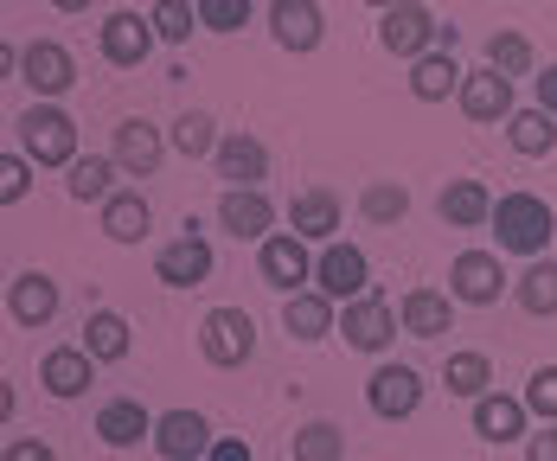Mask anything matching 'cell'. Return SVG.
Returning <instances> with one entry per match:
<instances>
[{"label":"cell","mask_w":557,"mask_h":461,"mask_svg":"<svg viewBox=\"0 0 557 461\" xmlns=\"http://www.w3.org/2000/svg\"><path fill=\"white\" fill-rule=\"evenodd\" d=\"M552 230H557L552 199H539V192H500L494 199V237H500V250L539 263L552 250Z\"/></svg>","instance_id":"1"},{"label":"cell","mask_w":557,"mask_h":461,"mask_svg":"<svg viewBox=\"0 0 557 461\" xmlns=\"http://www.w3.org/2000/svg\"><path fill=\"white\" fill-rule=\"evenodd\" d=\"M13 135H20V154L33 161V167H77L84 154H77V122L58 110V103H33V110L13 122Z\"/></svg>","instance_id":"2"},{"label":"cell","mask_w":557,"mask_h":461,"mask_svg":"<svg viewBox=\"0 0 557 461\" xmlns=\"http://www.w3.org/2000/svg\"><path fill=\"white\" fill-rule=\"evenodd\" d=\"M199 352H206V365H219V372L250 365V352H257V321H250L244 308H212V314L199 321Z\"/></svg>","instance_id":"3"},{"label":"cell","mask_w":557,"mask_h":461,"mask_svg":"<svg viewBox=\"0 0 557 461\" xmlns=\"http://www.w3.org/2000/svg\"><path fill=\"white\" fill-rule=\"evenodd\" d=\"M436 39H443V26H436V13L423 7V0H397L391 13H379V46L391 58H430L436 52Z\"/></svg>","instance_id":"4"},{"label":"cell","mask_w":557,"mask_h":461,"mask_svg":"<svg viewBox=\"0 0 557 461\" xmlns=\"http://www.w3.org/2000/svg\"><path fill=\"white\" fill-rule=\"evenodd\" d=\"M314 288L327 295V301H359V295H372V263H366V250L359 244H321V257H314Z\"/></svg>","instance_id":"5"},{"label":"cell","mask_w":557,"mask_h":461,"mask_svg":"<svg viewBox=\"0 0 557 461\" xmlns=\"http://www.w3.org/2000/svg\"><path fill=\"white\" fill-rule=\"evenodd\" d=\"M397 327H404V321H397V308H391L379 288L339 308V334H346V346H352V352H385V346L397 340Z\"/></svg>","instance_id":"6"},{"label":"cell","mask_w":557,"mask_h":461,"mask_svg":"<svg viewBox=\"0 0 557 461\" xmlns=\"http://www.w3.org/2000/svg\"><path fill=\"white\" fill-rule=\"evenodd\" d=\"M257 270H263V283L276 288L282 301L301 295V283H314V257H308V244L295 230H276L270 244H257Z\"/></svg>","instance_id":"7"},{"label":"cell","mask_w":557,"mask_h":461,"mask_svg":"<svg viewBox=\"0 0 557 461\" xmlns=\"http://www.w3.org/2000/svg\"><path fill=\"white\" fill-rule=\"evenodd\" d=\"M20 84H33L39 103H58V97L77 84V58L64 52L58 39H33V46L20 52Z\"/></svg>","instance_id":"8"},{"label":"cell","mask_w":557,"mask_h":461,"mask_svg":"<svg viewBox=\"0 0 557 461\" xmlns=\"http://www.w3.org/2000/svg\"><path fill=\"white\" fill-rule=\"evenodd\" d=\"M154 276H161L168 288H199L206 276H212V244L199 237V219H186V230H180L173 244H161Z\"/></svg>","instance_id":"9"},{"label":"cell","mask_w":557,"mask_h":461,"mask_svg":"<svg viewBox=\"0 0 557 461\" xmlns=\"http://www.w3.org/2000/svg\"><path fill=\"white\" fill-rule=\"evenodd\" d=\"M270 33H276L282 52L308 58L327 39V13H321V0H270Z\"/></svg>","instance_id":"10"},{"label":"cell","mask_w":557,"mask_h":461,"mask_svg":"<svg viewBox=\"0 0 557 461\" xmlns=\"http://www.w3.org/2000/svg\"><path fill=\"white\" fill-rule=\"evenodd\" d=\"M506 288V270L494 250H461L455 263H448V295L455 301H468V308H494Z\"/></svg>","instance_id":"11"},{"label":"cell","mask_w":557,"mask_h":461,"mask_svg":"<svg viewBox=\"0 0 557 461\" xmlns=\"http://www.w3.org/2000/svg\"><path fill=\"white\" fill-rule=\"evenodd\" d=\"M366 403H372V416H385V423L417 416V403H423V372H417V365H379V372L366 378Z\"/></svg>","instance_id":"12"},{"label":"cell","mask_w":557,"mask_h":461,"mask_svg":"<svg viewBox=\"0 0 557 461\" xmlns=\"http://www.w3.org/2000/svg\"><path fill=\"white\" fill-rule=\"evenodd\" d=\"M97 46H103V64H115V71H135V64H148V52L161 46L154 39V20H141V13H110L103 20V33H97Z\"/></svg>","instance_id":"13"},{"label":"cell","mask_w":557,"mask_h":461,"mask_svg":"<svg viewBox=\"0 0 557 461\" xmlns=\"http://www.w3.org/2000/svg\"><path fill=\"white\" fill-rule=\"evenodd\" d=\"M219 225L231 230L237 244H270V237H276V205H270V192H244V186H224Z\"/></svg>","instance_id":"14"},{"label":"cell","mask_w":557,"mask_h":461,"mask_svg":"<svg viewBox=\"0 0 557 461\" xmlns=\"http://www.w3.org/2000/svg\"><path fill=\"white\" fill-rule=\"evenodd\" d=\"M212 443H219L212 423H206L199 410H186V403H180V410H161V423H154V449L168 461H206Z\"/></svg>","instance_id":"15"},{"label":"cell","mask_w":557,"mask_h":461,"mask_svg":"<svg viewBox=\"0 0 557 461\" xmlns=\"http://www.w3.org/2000/svg\"><path fill=\"white\" fill-rule=\"evenodd\" d=\"M115 167L135 173V179H148V173L168 161V135L154 128V122H141V115H128V122H115Z\"/></svg>","instance_id":"16"},{"label":"cell","mask_w":557,"mask_h":461,"mask_svg":"<svg viewBox=\"0 0 557 461\" xmlns=\"http://www.w3.org/2000/svg\"><path fill=\"white\" fill-rule=\"evenodd\" d=\"M219 179H231V186H244V192H263V173H270V148L257 141V135H244V128H231L219 141Z\"/></svg>","instance_id":"17"},{"label":"cell","mask_w":557,"mask_h":461,"mask_svg":"<svg viewBox=\"0 0 557 461\" xmlns=\"http://www.w3.org/2000/svg\"><path fill=\"white\" fill-rule=\"evenodd\" d=\"M455 103H461L468 122H506L512 115V77H500L494 64H481V71L461 77V97Z\"/></svg>","instance_id":"18"},{"label":"cell","mask_w":557,"mask_h":461,"mask_svg":"<svg viewBox=\"0 0 557 461\" xmlns=\"http://www.w3.org/2000/svg\"><path fill=\"white\" fill-rule=\"evenodd\" d=\"M288 230L301 237V244H334L339 230V199L327 186H301L295 199H288Z\"/></svg>","instance_id":"19"},{"label":"cell","mask_w":557,"mask_h":461,"mask_svg":"<svg viewBox=\"0 0 557 461\" xmlns=\"http://www.w3.org/2000/svg\"><path fill=\"white\" fill-rule=\"evenodd\" d=\"M7 314L20 321V327H46L58 321V283L46 270H20L13 283H7Z\"/></svg>","instance_id":"20"},{"label":"cell","mask_w":557,"mask_h":461,"mask_svg":"<svg viewBox=\"0 0 557 461\" xmlns=\"http://www.w3.org/2000/svg\"><path fill=\"white\" fill-rule=\"evenodd\" d=\"M90 378H97V359L84 352V346H52L46 359H39V385L52 391V398H84L90 391Z\"/></svg>","instance_id":"21"},{"label":"cell","mask_w":557,"mask_h":461,"mask_svg":"<svg viewBox=\"0 0 557 461\" xmlns=\"http://www.w3.org/2000/svg\"><path fill=\"white\" fill-rule=\"evenodd\" d=\"M282 327H288V340H327V334H339V301H327L321 288H301L282 301Z\"/></svg>","instance_id":"22"},{"label":"cell","mask_w":557,"mask_h":461,"mask_svg":"<svg viewBox=\"0 0 557 461\" xmlns=\"http://www.w3.org/2000/svg\"><path fill=\"white\" fill-rule=\"evenodd\" d=\"M397 321H404V334H417V340H443L448 327H455V295H443V288H410V295L397 301Z\"/></svg>","instance_id":"23"},{"label":"cell","mask_w":557,"mask_h":461,"mask_svg":"<svg viewBox=\"0 0 557 461\" xmlns=\"http://www.w3.org/2000/svg\"><path fill=\"white\" fill-rule=\"evenodd\" d=\"M154 423H161V416H148V403H141V398H110L103 410H97V436H103L110 449L154 443Z\"/></svg>","instance_id":"24"},{"label":"cell","mask_w":557,"mask_h":461,"mask_svg":"<svg viewBox=\"0 0 557 461\" xmlns=\"http://www.w3.org/2000/svg\"><path fill=\"white\" fill-rule=\"evenodd\" d=\"M436 212L455 230H481V225H494V192L481 179H448L443 192H436Z\"/></svg>","instance_id":"25"},{"label":"cell","mask_w":557,"mask_h":461,"mask_svg":"<svg viewBox=\"0 0 557 461\" xmlns=\"http://www.w3.org/2000/svg\"><path fill=\"white\" fill-rule=\"evenodd\" d=\"M525 398H500V391H487V398L474 403V436L481 443H525Z\"/></svg>","instance_id":"26"},{"label":"cell","mask_w":557,"mask_h":461,"mask_svg":"<svg viewBox=\"0 0 557 461\" xmlns=\"http://www.w3.org/2000/svg\"><path fill=\"white\" fill-rule=\"evenodd\" d=\"M461 64H455V52H430L410 64V97L417 103H448V97H461Z\"/></svg>","instance_id":"27"},{"label":"cell","mask_w":557,"mask_h":461,"mask_svg":"<svg viewBox=\"0 0 557 461\" xmlns=\"http://www.w3.org/2000/svg\"><path fill=\"white\" fill-rule=\"evenodd\" d=\"M506 141H512V154L545 161V154L557 148V115H545L539 103H532V110H512L506 115Z\"/></svg>","instance_id":"28"},{"label":"cell","mask_w":557,"mask_h":461,"mask_svg":"<svg viewBox=\"0 0 557 461\" xmlns=\"http://www.w3.org/2000/svg\"><path fill=\"white\" fill-rule=\"evenodd\" d=\"M84 352L97 359V365H115V359H128V346H135V334H128V321L115 314V308H97L90 321H84Z\"/></svg>","instance_id":"29"},{"label":"cell","mask_w":557,"mask_h":461,"mask_svg":"<svg viewBox=\"0 0 557 461\" xmlns=\"http://www.w3.org/2000/svg\"><path fill=\"white\" fill-rule=\"evenodd\" d=\"M443 385H448V398L481 403L487 391H494V359H487V352H448Z\"/></svg>","instance_id":"30"},{"label":"cell","mask_w":557,"mask_h":461,"mask_svg":"<svg viewBox=\"0 0 557 461\" xmlns=\"http://www.w3.org/2000/svg\"><path fill=\"white\" fill-rule=\"evenodd\" d=\"M103 230H110L115 244H141L154 230V205L141 192H115L110 205H103Z\"/></svg>","instance_id":"31"},{"label":"cell","mask_w":557,"mask_h":461,"mask_svg":"<svg viewBox=\"0 0 557 461\" xmlns=\"http://www.w3.org/2000/svg\"><path fill=\"white\" fill-rule=\"evenodd\" d=\"M359 219H366V225H404V219H410V186H404V179H372V186L359 192Z\"/></svg>","instance_id":"32"},{"label":"cell","mask_w":557,"mask_h":461,"mask_svg":"<svg viewBox=\"0 0 557 461\" xmlns=\"http://www.w3.org/2000/svg\"><path fill=\"white\" fill-rule=\"evenodd\" d=\"M115 154H84V161H77V167H71V179H64V186H71V199H77V205H90V199H97V205H110L115 199Z\"/></svg>","instance_id":"33"},{"label":"cell","mask_w":557,"mask_h":461,"mask_svg":"<svg viewBox=\"0 0 557 461\" xmlns=\"http://www.w3.org/2000/svg\"><path fill=\"white\" fill-rule=\"evenodd\" d=\"M512 295H519V308H525V314H539V321H545V314H557V263H552V257H539V263L519 276V288H512Z\"/></svg>","instance_id":"34"},{"label":"cell","mask_w":557,"mask_h":461,"mask_svg":"<svg viewBox=\"0 0 557 461\" xmlns=\"http://www.w3.org/2000/svg\"><path fill=\"white\" fill-rule=\"evenodd\" d=\"M219 122H212V115L206 110H186L180 115V122H173V148H180V154H186V161H206V154H219Z\"/></svg>","instance_id":"35"},{"label":"cell","mask_w":557,"mask_h":461,"mask_svg":"<svg viewBox=\"0 0 557 461\" xmlns=\"http://www.w3.org/2000/svg\"><path fill=\"white\" fill-rule=\"evenodd\" d=\"M148 20H154V39H161V46H186L193 26H199V7H193V0H154Z\"/></svg>","instance_id":"36"},{"label":"cell","mask_w":557,"mask_h":461,"mask_svg":"<svg viewBox=\"0 0 557 461\" xmlns=\"http://www.w3.org/2000/svg\"><path fill=\"white\" fill-rule=\"evenodd\" d=\"M346 456V429L339 423H301L295 429V461H339Z\"/></svg>","instance_id":"37"},{"label":"cell","mask_w":557,"mask_h":461,"mask_svg":"<svg viewBox=\"0 0 557 461\" xmlns=\"http://www.w3.org/2000/svg\"><path fill=\"white\" fill-rule=\"evenodd\" d=\"M487 64H494V71H500V77H525V71H532V39H525V33H494V39H487Z\"/></svg>","instance_id":"38"},{"label":"cell","mask_w":557,"mask_h":461,"mask_svg":"<svg viewBox=\"0 0 557 461\" xmlns=\"http://www.w3.org/2000/svg\"><path fill=\"white\" fill-rule=\"evenodd\" d=\"M193 7H199V26L206 33H244L250 13H257V0H193Z\"/></svg>","instance_id":"39"},{"label":"cell","mask_w":557,"mask_h":461,"mask_svg":"<svg viewBox=\"0 0 557 461\" xmlns=\"http://www.w3.org/2000/svg\"><path fill=\"white\" fill-rule=\"evenodd\" d=\"M26 186H33V161H26L20 148H7V154H0V199H7V205H20V199H26Z\"/></svg>","instance_id":"40"},{"label":"cell","mask_w":557,"mask_h":461,"mask_svg":"<svg viewBox=\"0 0 557 461\" xmlns=\"http://www.w3.org/2000/svg\"><path fill=\"white\" fill-rule=\"evenodd\" d=\"M525 410L545 416V423H557V365H539V372H532V385H525Z\"/></svg>","instance_id":"41"},{"label":"cell","mask_w":557,"mask_h":461,"mask_svg":"<svg viewBox=\"0 0 557 461\" xmlns=\"http://www.w3.org/2000/svg\"><path fill=\"white\" fill-rule=\"evenodd\" d=\"M7 461H58V456H52V443H39V436H13Z\"/></svg>","instance_id":"42"},{"label":"cell","mask_w":557,"mask_h":461,"mask_svg":"<svg viewBox=\"0 0 557 461\" xmlns=\"http://www.w3.org/2000/svg\"><path fill=\"white\" fill-rule=\"evenodd\" d=\"M525 461H557V423H545L539 436H525Z\"/></svg>","instance_id":"43"},{"label":"cell","mask_w":557,"mask_h":461,"mask_svg":"<svg viewBox=\"0 0 557 461\" xmlns=\"http://www.w3.org/2000/svg\"><path fill=\"white\" fill-rule=\"evenodd\" d=\"M532 84H539V110H545V115H557V64H545V71H539Z\"/></svg>","instance_id":"44"},{"label":"cell","mask_w":557,"mask_h":461,"mask_svg":"<svg viewBox=\"0 0 557 461\" xmlns=\"http://www.w3.org/2000/svg\"><path fill=\"white\" fill-rule=\"evenodd\" d=\"M206 461H250V443H244V436H219Z\"/></svg>","instance_id":"45"},{"label":"cell","mask_w":557,"mask_h":461,"mask_svg":"<svg viewBox=\"0 0 557 461\" xmlns=\"http://www.w3.org/2000/svg\"><path fill=\"white\" fill-rule=\"evenodd\" d=\"M58 13H90V0H52Z\"/></svg>","instance_id":"46"},{"label":"cell","mask_w":557,"mask_h":461,"mask_svg":"<svg viewBox=\"0 0 557 461\" xmlns=\"http://www.w3.org/2000/svg\"><path fill=\"white\" fill-rule=\"evenodd\" d=\"M366 7H379V13H391V7H397V0H366Z\"/></svg>","instance_id":"47"}]
</instances>
